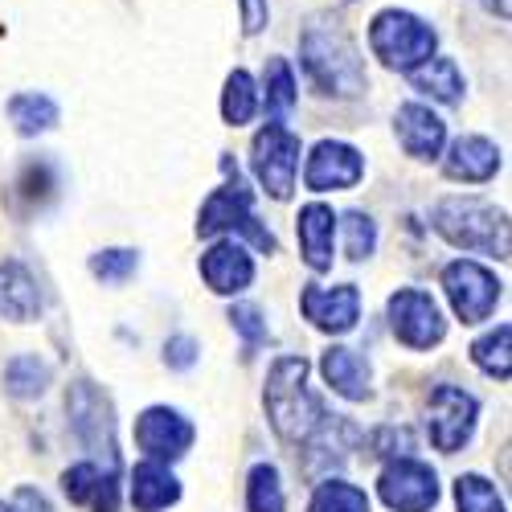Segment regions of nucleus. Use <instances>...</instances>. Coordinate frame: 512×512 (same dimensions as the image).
<instances>
[{
    "instance_id": "obj_37",
    "label": "nucleus",
    "mask_w": 512,
    "mask_h": 512,
    "mask_svg": "<svg viewBox=\"0 0 512 512\" xmlns=\"http://www.w3.org/2000/svg\"><path fill=\"white\" fill-rule=\"evenodd\" d=\"M480 5L492 13V17H500V21H508V0H480Z\"/></svg>"
},
{
    "instance_id": "obj_9",
    "label": "nucleus",
    "mask_w": 512,
    "mask_h": 512,
    "mask_svg": "<svg viewBox=\"0 0 512 512\" xmlns=\"http://www.w3.org/2000/svg\"><path fill=\"white\" fill-rule=\"evenodd\" d=\"M390 328L406 349H435L447 336V320L426 291L402 287L390 295Z\"/></svg>"
},
{
    "instance_id": "obj_14",
    "label": "nucleus",
    "mask_w": 512,
    "mask_h": 512,
    "mask_svg": "<svg viewBox=\"0 0 512 512\" xmlns=\"http://www.w3.org/2000/svg\"><path fill=\"white\" fill-rule=\"evenodd\" d=\"M394 132L406 156L414 160H439L443 144H447V123L422 103H402L394 115Z\"/></svg>"
},
{
    "instance_id": "obj_32",
    "label": "nucleus",
    "mask_w": 512,
    "mask_h": 512,
    "mask_svg": "<svg viewBox=\"0 0 512 512\" xmlns=\"http://www.w3.org/2000/svg\"><path fill=\"white\" fill-rule=\"evenodd\" d=\"M345 250H349V259L353 263H361V259H369L373 254V246H377V226H373V218L369 213H345Z\"/></svg>"
},
{
    "instance_id": "obj_1",
    "label": "nucleus",
    "mask_w": 512,
    "mask_h": 512,
    "mask_svg": "<svg viewBox=\"0 0 512 512\" xmlns=\"http://www.w3.org/2000/svg\"><path fill=\"white\" fill-rule=\"evenodd\" d=\"M300 66H304L312 87L320 95H332V99H357L369 87V70H365L357 41L332 17H316L312 25H304Z\"/></svg>"
},
{
    "instance_id": "obj_23",
    "label": "nucleus",
    "mask_w": 512,
    "mask_h": 512,
    "mask_svg": "<svg viewBox=\"0 0 512 512\" xmlns=\"http://www.w3.org/2000/svg\"><path fill=\"white\" fill-rule=\"evenodd\" d=\"M300 103V91H295V70L287 58H267L263 70V91H259V107H267V119H283Z\"/></svg>"
},
{
    "instance_id": "obj_15",
    "label": "nucleus",
    "mask_w": 512,
    "mask_h": 512,
    "mask_svg": "<svg viewBox=\"0 0 512 512\" xmlns=\"http://www.w3.org/2000/svg\"><path fill=\"white\" fill-rule=\"evenodd\" d=\"M201 279L218 291V295H238L250 287L254 279V263H250V254L238 238H222V242H213L205 250V259H201Z\"/></svg>"
},
{
    "instance_id": "obj_8",
    "label": "nucleus",
    "mask_w": 512,
    "mask_h": 512,
    "mask_svg": "<svg viewBox=\"0 0 512 512\" xmlns=\"http://www.w3.org/2000/svg\"><path fill=\"white\" fill-rule=\"evenodd\" d=\"M476 414L480 402L459 390V386H435L431 402H426V431H431V443L447 455H455L476 431Z\"/></svg>"
},
{
    "instance_id": "obj_20",
    "label": "nucleus",
    "mask_w": 512,
    "mask_h": 512,
    "mask_svg": "<svg viewBox=\"0 0 512 512\" xmlns=\"http://www.w3.org/2000/svg\"><path fill=\"white\" fill-rule=\"evenodd\" d=\"M177 500H181V484H177L173 472H168V463L144 459L132 472V504L140 512H160V508L177 504Z\"/></svg>"
},
{
    "instance_id": "obj_25",
    "label": "nucleus",
    "mask_w": 512,
    "mask_h": 512,
    "mask_svg": "<svg viewBox=\"0 0 512 512\" xmlns=\"http://www.w3.org/2000/svg\"><path fill=\"white\" fill-rule=\"evenodd\" d=\"M254 115H259V87L246 70H230L226 91H222V119L230 127H246Z\"/></svg>"
},
{
    "instance_id": "obj_6",
    "label": "nucleus",
    "mask_w": 512,
    "mask_h": 512,
    "mask_svg": "<svg viewBox=\"0 0 512 512\" xmlns=\"http://www.w3.org/2000/svg\"><path fill=\"white\" fill-rule=\"evenodd\" d=\"M250 168L275 201H287L295 189V173H300V136L283 119H267V127L250 144Z\"/></svg>"
},
{
    "instance_id": "obj_31",
    "label": "nucleus",
    "mask_w": 512,
    "mask_h": 512,
    "mask_svg": "<svg viewBox=\"0 0 512 512\" xmlns=\"http://www.w3.org/2000/svg\"><path fill=\"white\" fill-rule=\"evenodd\" d=\"M136 267H140L136 250H99V254H91V271L103 283H127L136 275Z\"/></svg>"
},
{
    "instance_id": "obj_24",
    "label": "nucleus",
    "mask_w": 512,
    "mask_h": 512,
    "mask_svg": "<svg viewBox=\"0 0 512 512\" xmlns=\"http://www.w3.org/2000/svg\"><path fill=\"white\" fill-rule=\"evenodd\" d=\"M9 119H13V127L21 136H41L58 123V103L50 95H41V91H21V95L9 99Z\"/></svg>"
},
{
    "instance_id": "obj_21",
    "label": "nucleus",
    "mask_w": 512,
    "mask_h": 512,
    "mask_svg": "<svg viewBox=\"0 0 512 512\" xmlns=\"http://www.w3.org/2000/svg\"><path fill=\"white\" fill-rule=\"evenodd\" d=\"M41 312V295H37V283L25 267L17 263H5L0 267V320H37Z\"/></svg>"
},
{
    "instance_id": "obj_28",
    "label": "nucleus",
    "mask_w": 512,
    "mask_h": 512,
    "mask_svg": "<svg viewBox=\"0 0 512 512\" xmlns=\"http://www.w3.org/2000/svg\"><path fill=\"white\" fill-rule=\"evenodd\" d=\"M246 508L250 512H283L287 500H283V484H279V472L271 463H259L246 480Z\"/></svg>"
},
{
    "instance_id": "obj_33",
    "label": "nucleus",
    "mask_w": 512,
    "mask_h": 512,
    "mask_svg": "<svg viewBox=\"0 0 512 512\" xmlns=\"http://www.w3.org/2000/svg\"><path fill=\"white\" fill-rule=\"evenodd\" d=\"M230 320H234V328L246 336V345L254 349L259 340H267V320L259 316V308H250V304H238L234 312H230Z\"/></svg>"
},
{
    "instance_id": "obj_12",
    "label": "nucleus",
    "mask_w": 512,
    "mask_h": 512,
    "mask_svg": "<svg viewBox=\"0 0 512 512\" xmlns=\"http://www.w3.org/2000/svg\"><path fill=\"white\" fill-rule=\"evenodd\" d=\"M136 443L148 459L156 463H173L193 447V426L185 414L168 410V406H152L136 418Z\"/></svg>"
},
{
    "instance_id": "obj_29",
    "label": "nucleus",
    "mask_w": 512,
    "mask_h": 512,
    "mask_svg": "<svg viewBox=\"0 0 512 512\" xmlns=\"http://www.w3.org/2000/svg\"><path fill=\"white\" fill-rule=\"evenodd\" d=\"M308 512H369V496L345 480H324L316 488Z\"/></svg>"
},
{
    "instance_id": "obj_18",
    "label": "nucleus",
    "mask_w": 512,
    "mask_h": 512,
    "mask_svg": "<svg viewBox=\"0 0 512 512\" xmlns=\"http://www.w3.org/2000/svg\"><path fill=\"white\" fill-rule=\"evenodd\" d=\"M332 238H336V213L324 201H312L300 209V250L312 271L332 267Z\"/></svg>"
},
{
    "instance_id": "obj_5",
    "label": "nucleus",
    "mask_w": 512,
    "mask_h": 512,
    "mask_svg": "<svg viewBox=\"0 0 512 512\" xmlns=\"http://www.w3.org/2000/svg\"><path fill=\"white\" fill-rule=\"evenodd\" d=\"M197 234H201V238L242 234V238H250L259 250H271V254H275V234L259 222V213H254V197H250V189L242 185L238 168H234V177H230L222 189H213V193L205 197L201 218H197Z\"/></svg>"
},
{
    "instance_id": "obj_30",
    "label": "nucleus",
    "mask_w": 512,
    "mask_h": 512,
    "mask_svg": "<svg viewBox=\"0 0 512 512\" xmlns=\"http://www.w3.org/2000/svg\"><path fill=\"white\" fill-rule=\"evenodd\" d=\"M455 504H459V512H504L500 492L484 476H459L455 480Z\"/></svg>"
},
{
    "instance_id": "obj_35",
    "label": "nucleus",
    "mask_w": 512,
    "mask_h": 512,
    "mask_svg": "<svg viewBox=\"0 0 512 512\" xmlns=\"http://www.w3.org/2000/svg\"><path fill=\"white\" fill-rule=\"evenodd\" d=\"M0 512H50V500L37 488H17L9 500H0Z\"/></svg>"
},
{
    "instance_id": "obj_19",
    "label": "nucleus",
    "mask_w": 512,
    "mask_h": 512,
    "mask_svg": "<svg viewBox=\"0 0 512 512\" xmlns=\"http://www.w3.org/2000/svg\"><path fill=\"white\" fill-rule=\"evenodd\" d=\"M406 78H410V87L418 95H431L435 103H459L463 91H467L459 62L447 58V54H431L426 62H418L414 70H406Z\"/></svg>"
},
{
    "instance_id": "obj_27",
    "label": "nucleus",
    "mask_w": 512,
    "mask_h": 512,
    "mask_svg": "<svg viewBox=\"0 0 512 512\" xmlns=\"http://www.w3.org/2000/svg\"><path fill=\"white\" fill-rule=\"evenodd\" d=\"M508 345H512V328L508 324H500L496 332H488V336H480L476 345H472V361L488 373V377H500V381H508V373H512V357H508Z\"/></svg>"
},
{
    "instance_id": "obj_7",
    "label": "nucleus",
    "mask_w": 512,
    "mask_h": 512,
    "mask_svg": "<svg viewBox=\"0 0 512 512\" xmlns=\"http://www.w3.org/2000/svg\"><path fill=\"white\" fill-rule=\"evenodd\" d=\"M500 287L504 283L488 267H480L472 259H459V263L443 267V291H447V300H451V308H455V316L463 324L488 320L496 300H500Z\"/></svg>"
},
{
    "instance_id": "obj_3",
    "label": "nucleus",
    "mask_w": 512,
    "mask_h": 512,
    "mask_svg": "<svg viewBox=\"0 0 512 512\" xmlns=\"http://www.w3.org/2000/svg\"><path fill=\"white\" fill-rule=\"evenodd\" d=\"M435 230L459 246V250H476V254H496L508 259V218L504 209L480 197H443L435 205Z\"/></svg>"
},
{
    "instance_id": "obj_26",
    "label": "nucleus",
    "mask_w": 512,
    "mask_h": 512,
    "mask_svg": "<svg viewBox=\"0 0 512 512\" xmlns=\"http://www.w3.org/2000/svg\"><path fill=\"white\" fill-rule=\"evenodd\" d=\"M5 386H9L13 398H37V394H46V386H50V365L41 361V357H33V353L13 357V361L5 365Z\"/></svg>"
},
{
    "instance_id": "obj_4",
    "label": "nucleus",
    "mask_w": 512,
    "mask_h": 512,
    "mask_svg": "<svg viewBox=\"0 0 512 512\" xmlns=\"http://www.w3.org/2000/svg\"><path fill=\"white\" fill-rule=\"evenodd\" d=\"M369 50L386 70L406 74L439 50V29L410 9H381L369 21Z\"/></svg>"
},
{
    "instance_id": "obj_22",
    "label": "nucleus",
    "mask_w": 512,
    "mask_h": 512,
    "mask_svg": "<svg viewBox=\"0 0 512 512\" xmlns=\"http://www.w3.org/2000/svg\"><path fill=\"white\" fill-rule=\"evenodd\" d=\"M320 373L340 398H349V402L369 398V365L353 349H328L320 357Z\"/></svg>"
},
{
    "instance_id": "obj_13",
    "label": "nucleus",
    "mask_w": 512,
    "mask_h": 512,
    "mask_svg": "<svg viewBox=\"0 0 512 512\" xmlns=\"http://www.w3.org/2000/svg\"><path fill=\"white\" fill-rule=\"evenodd\" d=\"M300 308H304V316L320 328V332H332V336H340V332H349V328H357V316H361V291L353 287V283H340V287H304V295H300Z\"/></svg>"
},
{
    "instance_id": "obj_2",
    "label": "nucleus",
    "mask_w": 512,
    "mask_h": 512,
    "mask_svg": "<svg viewBox=\"0 0 512 512\" xmlns=\"http://www.w3.org/2000/svg\"><path fill=\"white\" fill-rule=\"evenodd\" d=\"M267 414L275 435L291 447H304L320 426H324V406L308 390V361L304 357H279L267 377Z\"/></svg>"
},
{
    "instance_id": "obj_17",
    "label": "nucleus",
    "mask_w": 512,
    "mask_h": 512,
    "mask_svg": "<svg viewBox=\"0 0 512 512\" xmlns=\"http://www.w3.org/2000/svg\"><path fill=\"white\" fill-rule=\"evenodd\" d=\"M62 492L74 504L91 508V512H115V500H119V492H115V467H103L95 459L74 463L70 472L62 476Z\"/></svg>"
},
{
    "instance_id": "obj_16",
    "label": "nucleus",
    "mask_w": 512,
    "mask_h": 512,
    "mask_svg": "<svg viewBox=\"0 0 512 512\" xmlns=\"http://www.w3.org/2000/svg\"><path fill=\"white\" fill-rule=\"evenodd\" d=\"M443 173L463 185H484L500 173V148L484 136H459L443 156Z\"/></svg>"
},
{
    "instance_id": "obj_36",
    "label": "nucleus",
    "mask_w": 512,
    "mask_h": 512,
    "mask_svg": "<svg viewBox=\"0 0 512 512\" xmlns=\"http://www.w3.org/2000/svg\"><path fill=\"white\" fill-rule=\"evenodd\" d=\"M164 361L173 365V369H189L193 361H197V340H189V336H173L164 345Z\"/></svg>"
},
{
    "instance_id": "obj_34",
    "label": "nucleus",
    "mask_w": 512,
    "mask_h": 512,
    "mask_svg": "<svg viewBox=\"0 0 512 512\" xmlns=\"http://www.w3.org/2000/svg\"><path fill=\"white\" fill-rule=\"evenodd\" d=\"M238 17H242V33L246 37H259L271 21V5L267 0H238Z\"/></svg>"
},
{
    "instance_id": "obj_10",
    "label": "nucleus",
    "mask_w": 512,
    "mask_h": 512,
    "mask_svg": "<svg viewBox=\"0 0 512 512\" xmlns=\"http://www.w3.org/2000/svg\"><path fill=\"white\" fill-rule=\"evenodd\" d=\"M377 492L394 512H431L439 504V476L426 463L402 455L377 480Z\"/></svg>"
},
{
    "instance_id": "obj_11",
    "label": "nucleus",
    "mask_w": 512,
    "mask_h": 512,
    "mask_svg": "<svg viewBox=\"0 0 512 512\" xmlns=\"http://www.w3.org/2000/svg\"><path fill=\"white\" fill-rule=\"evenodd\" d=\"M361 177H365V156L345 140H320L308 156V168H304V185L312 193L353 189Z\"/></svg>"
}]
</instances>
